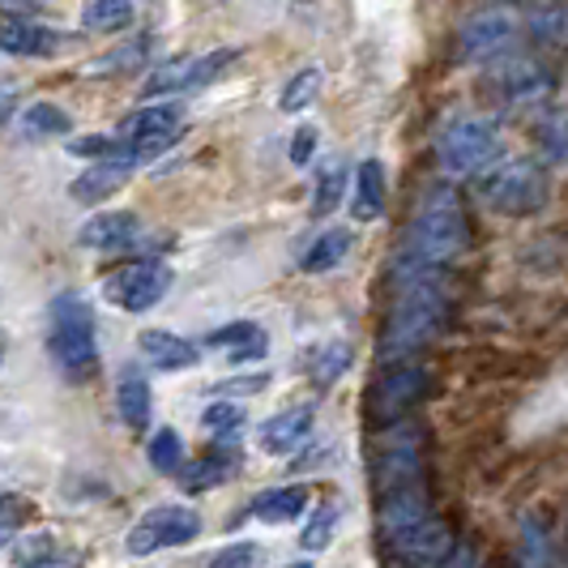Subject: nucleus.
<instances>
[{
	"label": "nucleus",
	"mask_w": 568,
	"mask_h": 568,
	"mask_svg": "<svg viewBox=\"0 0 568 568\" xmlns=\"http://www.w3.org/2000/svg\"><path fill=\"white\" fill-rule=\"evenodd\" d=\"M449 308H454V283L440 265H402V286L381 334V359L410 364L445 329Z\"/></svg>",
	"instance_id": "f257e3e1"
},
{
	"label": "nucleus",
	"mask_w": 568,
	"mask_h": 568,
	"mask_svg": "<svg viewBox=\"0 0 568 568\" xmlns=\"http://www.w3.org/2000/svg\"><path fill=\"white\" fill-rule=\"evenodd\" d=\"M470 248V223H466V205L449 184L432 189L410 223L406 235V253L402 265H449L454 256H462Z\"/></svg>",
	"instance_id": "f03ea898"
},
{
	"label": "nucleus",
	"mask_w": 568,
	"mask_h": 568,
	"mask_svg": "<svg viewBox=\"0 0 568 568\" xmlns=\"http://www.w3.org/2000/svg\"><path fill=\"white\" fill-rule=\"evenodd\" d=\"M48 355L64 376H85L99 359L94 346V313L82 295L64 291L48 308Z\"/></svg>",
	"instance_id": "7ed1b4c3"
},
{
	"label": "nucleus",
	"mask_w": 568,
	"mask_h": 568,
	"mask_svg": "<svg viewBox=\"0 0 568 568\" xmlns=\"http://www.w3.org/2000/svg\"><path fill=\"white\" fill-rule=\"evenodd\" d=\"M372 484L376 496H389L402 487H424V427L419 424H385L376 432V457H372Z\"/></svg>",
	"instance_id": "20e7f679"
},
{
	"label": "nucleus",
	"mask_w": 568,
	"mask_h": 568,
	"mask_svg": "<svg viewBox=\"0 0 568 568\" xmlns=\"http://www.w3.org/2000/svg\"><path fill=\"white\" fill-rule=\"evenodd\" d=\"M479 197L487 210H496L505 219L535 214L547 201V171L535 159H505L479 180Z\"/></svg>",
	"instance_id": "39448f33"
},
{
	"label": "nucleus",
	"mask_w": 568,
	"mask_h": 568,
	"mask_svg": "<svg viewBox=\"0 0 568 568\" xmlns=\"http://www.w3.org/2000/svg\"><path fill=\"white\" fill-rule=\"evenodd\" d=\"M496 154H500V133H496V124L475 120V115L454 120V124L440 133V142H436V159H440V168L449 171V175H475V171L491 168Z\"/></svg>",
	"instance_id": "423d86ee"
},
{
	"label": "nucleus",
	"mask_w": 568,
	"mask_h": 568,
	"mask_svg": "<svg viewBox=\"0 0 568 568\" xmlns=\"http://www.w3.org/2000/svg\"><path fill=\"white\" fill-rule=\"evenodd\" d=\"M168 291H171V270L163 261H133V265H120V270H112L103 278L108 304L124 308V313H150Z\"/></svg>",
	"instance_id": "0eeeda50"
},
{
	"label": "nucleus",
	"mask_w": 568,
	"mask_h": 568,
	"mask_svg": "<svg viewBox=\"0 0 568 568\" xmlns=\"http://www.w3.org/2000/svg\"><path fill=\"white\" fill-rule=\"evenodd\" d=\"M201 535V517L193 509H184V505H163V509H150L129 530V556H154V551H163V547H184V542H193Z\"/></svg>",
	"instance_id": "6e6552de"
},
{
	"label": "nucleus",
	"mask_w": 568,
	"mask_h": 568,
	"mask_svg": "<svg viewBox=\"0 0 568 568\" xmlns=\"http://www.w3.org/2000/svg\"><path fill=\"white\" fill-rule=\"evenodd\" d=\"M487 82H491L500 103H509V108H530V103H542V99H547L551 73H547V64H542L539 57L517 52V57H500V64L491 69Z\"/></svg>",
	"instance_id": "1a4fd4ad"
},
{
	"label": "nucleus",
	"mask_w": 568,
	"mask_h": 568,
	"mask_svg": "<svg viewBox=\"0 0 568 568\" xmlns=\"http://www.w3.org/2000/svg\"><path fill=\"white\" fill-rule=\"evenodd\" d=\"M124 145H133L138 154H163L168 145H175L184 138V112L180 103H159V108H142V112L124 115L120 133H115Z\"/></svg>",
	"instance_id": "9d476101"
},
{
	"label": "nucleus",
	"mask_w": 568,
	"mask_h": 568,
	"mask_svg": "<svg viewBox=\"0 0 568 568\" xmlns=\"http://www.w3.org/2000/svg\"><path fill=\"white\" fill-rule=\"evenodd\" d=\"M517 39V18L509 9H479L457 30V57L462 60H496L505 57Z\"/></svg>",
	"instance_id": "9b49d317"
},
{
	"label": "nucleus",
	"mask_w": 568,
	"mask_h": 568,
	"mask_svg": "<svg viewBox=\"0 0 568 568\" xmlns=\"http://www.w3.org/2000/svg\"><path fill=\"white\" fill-rule=\"evenodd\" d=\"M424 372L415 368V364H394V368L385 372L376 381V389H372V419H376V427L406 419V410L424 398Z\"/></svg>",
	"instance_id": "f8f14e48"
},
{
	"label": "nucleus",
	"mask_w": 568,
	"mask_h": 568,
	"mask_svg": "<svg viewBox=\"0 0 568 568\" xmlns=\"http://www.w3.org/2000/svg\"><path fill=\"white\" fill-rule=\"evenodd\" d=\"M145 154H138L133 145H120L112 159H99L94 168H85L78 180H73V201H82V205H99V201H108L112 193L124 189V180L133 175V171L142 168Z\"/></svg>",
	"instance_id": "ddd939ff"
},
{
	"label": "nucleus",
	"mask_w": 568,
	"mask_h": 568,
	"mask_svg": "<svg viewBox=\"0 0 568 568\" xmlns=\"http://www.w3.org/2000/svg\"><path fill=\"white\" fill-rule=\"evenodd\" d=\"M231 60H235V52H231V48L205 52V57L171 60V64H163V69H159V73L145 82V94H168V90H201V85L219 82Z\"/></svg>",
	"instance_id": "4468645a"
},
{
	"label": "nucleus",
	"mask_w": 568,
	"mask_h": 568,
	"mask_svg": "<svg viewBox=\"0 0 568 568\" xmlns=\"http://www.w3.org/2000/svg\"><path fill=\"white\" fill-rule=\"evenodd\" d=\"M454 551H457L454 535H449V526H445L440 517H427L424 526H415L410 535H402V539L389 547V556L406 568H445Z\"/></svg>",
	"instance_id": "2eb2a0df"
},
{
	"label": "nucleus",
	"mask_w": 568,
	"mask_h": 568,
	"mask_svg": "<svg viewBox=\"0 0 568 568\" xmlns=\"http://www.w3.org/2000/svg\"><path fill=\"white\" fill-rule=\"evenodd\" d=\"M60 39L57 30H48L43 22H30V18H4V30H0V48L9 57H52L57 52Z\"/></svg>",
	"instance_id": "dca6fc26"
},
{
	"label": "nucleus",
	"mask_w": 568,
	"mask_h": 568,
	"mask_svg": "<svg viewBox=\"0 0 568 568\" xmlns=\"http://www.w3.org/2000/svg\"><path fill=\"white\" fill-rule=\"evenodd\" d=\"M129 240H138V219L124 214V210H103V214H94L82 227V244L85 248H99V253H115Z\"/></svg>",
	"instance_id": "f3484780"
},
{
	"label": "nucleus",
	"mask_w": 568,
	"mask_h": 568,
	"mask_svg": "<svg viewBox=\"0 0 568 568\" xmlns=\"http://www.w3.org/2000/svg\"><path fill=\"white\" fill-rule=\"evenodd\" d=\"M308 427H313V406H291V410L274 415L261 427V449L265 454H291L295 445H304Z\"/></svg>",
	"instance_id": "a211bd4d"
},
{
	"label": "nucleus",
	"mask_w": 568,
	"mask_h": 568,
	"mask_svg": "<svg viewBox=\"0 0 568 568\" xmlns=\"http://www.w3.org/2000/svg\"><path fill=\"white\" fill-rule=\"evenodd\" d=\"M142 355L150 364H159V368H168V372H184L201 359V351L193 342L180 338V334H168V329H145Z\"/></svg>",
	"instance_id": "6ab92c4d"
},
{
	"label": "nucleus",
	"mask_w": 568,
	"mask_h": 568,
	"mask_svg": "<svg viewBox=\"0 0 568 568\" xmlns=\"http://www.w3.org/2000/svg\"><path fill=\"white\" fill-rule=\"evenodd\" d=\"M210 346H227L231 351V364L240 368V364H253V359H261L265 351H270V342H265V334L256 329L253 321H235V325H223V329H214L210 334Z\"/></svg>",
	"instance_id": "aec40b11"
},
{
	"label": "nucleus",
	"mask_w": 568,
	"mask_h": 568,
	"mask_svg": "<svg viewBox=\"0 0 568 568\" xmlns=\"http://www.w3.org/2000/svg\"><path fill=\"white\" fill-rule=\"evenodd\" d=\"M115 406H120V419L133 427V432H142L150 424V385H145V376L138 368L120 372V381H115Z\"/></svg>",
	"instance_id": "412c9836"
},
{
	"label": "nucleus",
	"mask_w": 568,
	"mask_h": 568,
	"mask_svg": "<svg viewBox=\"0 0 568 568\" xmlns=\"http://www.w3.org/2000/svg\"><path fill=\"white\" fill-rule=\"evenodd\" d=\"M381 210H385V168L368 159L355 171V219L372 223V219H381Z\"/></svg>",
	"instance_id": "4be33fe9"
},
{
	"label": "nucleus",
	"mask_w": 568,
	"mask_h": 568,
	"mask_svg": "<svg viewBox=\"0 0 568 568\" xmlns=\"http://www.w3.org/2000/svg\"><path fill=\"white\" fill-rule=\"evenodd\" d=\"M304 500H308V491L304 487H274V491H261L253 500V517L261 521H291V517H300L304 513Z\"/></svg>",
	"instance_id": "5701e85b"
},
{
	"label": "nucleus",
	"mask_w": 568,
	"mask_h": 568,
	"mask_svg": "<svg viewBox=\"0 0 568 568\" xmlns=\"http://www.w3.org/2000/svg\"><path fill=\"white\" fill-rule=\"evenodd\" d=\"M22 129H27V138H64L73 129V120H69V112H60L57 103H30L22 115Z\"/></svg>",
	"instance_id": "b1692460"
},
{
	"label": "nucleus",
	"mask_w": 568,
	"mask_h": 568,
	"mask_svg": "<svg viewBox=\"0 0 568 568\" xmlns=\"http://www.w3.org/2000/svg\"><path fill=\"white\" fill-rule=\"evenodd\" d=\"M346 248H351V231H325L313 248L304 253V270L308 274H325V270H334L346 256Z\"/></svg>",
	"instance_id": "393cba45"
},
{
	"label": "nucleus",
	"mask_w": 568,
	"mask_h": 568,
	"mask_svg": "<svg viewBox=\"0 0 568 568\" xmlns=\"http://www.w3.org/2000/svg\"><path fill=\"white\" fill-rule=\"evenodd\" d=\"M133 18V0H90L82 13V22L90 30H120Z\"/></svg>",
	"instance_id": "a878e982"
},
{
	"label": "nucleus",
	"mask_w": 568,
	"mask_h": 568,
	"mask_svg": "<svg viewBox=\"0 0 568 568\" xmlns=\"http://www.w3.org/2000/svg\"><path fill=\"white\" fill-rule=\"evenodd\" d=\"M150 466L154 470H180L184 466V440H180V432L175 427H163V432H154V440H150Z\"/></svg>",
	"instance_id": "bb28decb"
},
{
	"label": "nucleus",
	"mask_w": 568,
	"mask_h": 568,
	"mask_svg": "<svg viewBox=\"0 0 568 568\" xmlns=\"http://www.w3.org/2000/svg\"><path fill=\"white\" fill-rule=\"evenodd\" d=\"M334 526H338V505H321V509L308 517L304 535H300V547L304 551H325L329 539H334Z\"/></svg>",
	"instance_id": "cd10ccee"
},
{
	"label": "nucleus",
	"mask_w": 568,
	"mask_h": 568,
	"mask_svg": "<svg viewBox=\"0 0 568 568\" xmlns=\"http://www.w3.org/2000/svg\"><path fill=\"white\" fill-rule=\"evenodd\" d=\"M316 90H321V73H316V69H304V73H295V78L286 82V90H283V99H278V103H283V112L295 115V112H304V108L313 103Z\"/></svg>",
	"instance_id": "c85d7f7f"
},
{
	"label": "nucleus",
	"mask_w": 568,
	"mask_h": 568,
	"mask_svg": "<svg viewBox=\"0 0 568 568\" xmlns=\"http://www.w3.org/2000/svg\"><path fill=\"white\" fill-rule=\"evenodd\" d=\"M231 470H235V462H231V457H205V462H197L193 470H184V487H189V491L214 487V484H223Z\"/></svg>",
	"instance_id": "c756f323"
},
{
	"label": "nucleus",
	"mask_w": 568,
	"mask_h": 568,
	"mask_svg": "<svg viewBox=\"0 0 568 568\" xmlns=\"http://www.w3.org/2000/svg\"><path fill=\"white\" fill-rule=\"evenodd\" d=\"M351 342H329L325 351H321V368H313V376L321 381V385H329V381H338L342 372L351 368Z\"/></svg>",
	"instance_id": "7c9ffc66"
},
{
	"label": "nucleus",
	"mask_w": 568,
	"mask_h": 568,
	"mask_svg": "<svg viewBox=\"0 0 568 568\" xmlns=\"http://www.w3.org/2000/svg\"><path fill=\"white\" fill-rule=\"evenodd\" d=\"M342 189H346V171H342V163L338 168H329L325 171V180L316 184V201H313V214L316 219H325L334 205L342 201Z\"/></svg>",
	"instance_id": "2f4dec72"
},
{
	"label": "nucleus",
	"mask_w": 568,
	"mask_h": 568,
	"mask_svg": "<svg viewBox=\"0 0 568 568\" xmlns=\"http://www.w3.org/2000/svg\"><path fill=\"white\" fill-rule=\"evenodd\" d=\"M201 424L210 427V432H235V427L244 424V406H235V402H214V406L201 410Z\"/></svg>",
	"instance_id": "473e14b6"
},
{
	"label": "nucleus",
	"mask_w": 568,
	"mask_h": 568,
	"mask_svg": "<svg viewBox=\"0 0 568 568\" xmlns=\"http://www.w3.org/2000/svg\"><path fill=\"white\" fill-rule=\"evenodd\" d=\"M521 568H547V530H539V521H526V535H521Z\"/></svg>",
	"instance_id": "72a5a7b5"
},
{
	"label": "nucleus",
	"mask_w": 568,
	"mask_h": 568,
	"mask_svg": "<svg viewBox=\"0 0 568 568\" xmlns=\"http://www.w3.org/2000/svg\"><path fill=\"white\" fill-rule=\"evenodd\" d=\"M145 48H150V39H133V43L115 48V52L108 60H99V64H94V73H115V69H133V64H142V60H145Z\"/></svg>",
	"instance_id": "f704fd0d"
},
{
	"label": "nucleus",
	"mask_w": 568,
	"mask_h": 568,
	"mask_svg": "<svg viewBox=\"0 0 568 568\" xmlns=\"http://www.w3.org/2000/svg\"><path fill=\"white\" fill-rule=\"evenodd\" d=\"M253 565H256V547H253V542H235V547L219 551V556L210 560V568H253Z\"/></svg>",
	"instance_id": "c9c22d12"
},
{
	"label": "nucleus",
	"mask_w": 568,
	"mask_h": 568,
	"mask_svg": "<svg viewBox=\"0 0 568 568\" xmlns=\"http://www.w3.org/2000/svg\"><path fill=\"white\" fill-rule=\"evenodd\" d=\"M313 150H316V129L313 124H304V129L295 133V142H291V163H295V168L313 163Z\"/></svg>",
	"instance_id": "e433bc0d"
},
{
	"label": "nucleus",
	"mask_w": 568,
	"mask_h": 568,
	"mask_svg": "<svg viewBox=\"0 0 568 568\" xmlns=\"http://www.w3.org/2000/svg\"><path fill=\"white\" fill-rule=\"evenodd\" d=\"M120 145H124L120 138H78V142H73V154H94V159H112Z\"/></svg>",
	"instance_id": "4c0bfd02"
},
{
	"label": "nucleus",
	"mask_w": 568,
	"mask_h": 568,
	"mask_svg": "<svg viewBox=\"0 0 568 568\" xmlns=\"http://www.w3.org/2000/svg\"><path fill=\"white\" fill-rule=\"evenodd\" d=\"M18 530V496H4V539H13Z\"/></svg>",
	"instance_id": "58836bf2"
},
{
	"label": "nucleus",
	"mask_w": 568,
	"mask_h": 568,
	"mask_svg": "<svg viewBox=\"0 0 568 568\" xmlns=\"http://www.w3.org/2000/svg\"><path fill=\"white\" fill-rule=\"evenodd\" d=\"M445 568H475V551H470V547H457Z\"/></svg>",
	"instance_id": "ea45409f"
},
{
	"label": "nucleus",
	"mask_w": 568,
	"mask_h": 568,
	"mask_svg": "<svg viewBox=\"0 0 568 568\" xmlns=\"http://www.w3.org/2000/svg\"><path fill=\"white\" fill-rule=\"evenodd\" d=\"M22 568H69V560H60V556H43V560H27Z\"/></svg>",
	"instance_id": "a19ab883"
},
{
	"label": "nucleus",
	"mask_w": 568,
	"mask_h": 568,
	"mask_svg": "<svg viewBox=\"0 0 568 568\" xmlns=\"http://www.w3.org/2000/svg\"><path fill=\"white\" fill-rule=\"evenodd\" d=\"M286 568H313V565H308V560H304V565H286Z\"/></svg>",
	"instance_id": "79ce46f5"
}]
</instances>
